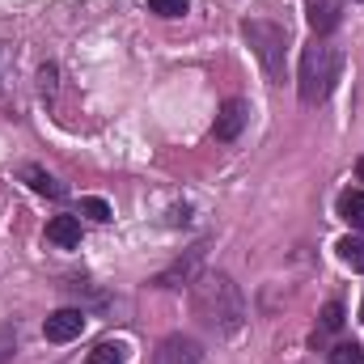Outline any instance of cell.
Listing matches in <instances>:
<instances>
[{"instance_id": "4fadbf2b", "label": "cell", "mask_w": 364, "mask_h": 364, "mask_svg": "<svg viewBox=\"0 0 364 364\" xmlns=\"http://www.w3.org/2000/svg\"><path fill=\"white\" fill-rule=\"evenodd\" d=\"M81 212H85L90 220H97V225H106V220H110V203H106V199H97V195H85V199H81Z\"/></svg>"}, {"instance_id": "5b68a950", "label": "cell", "mask_w": 364, "mask_h": 364, "mask_svg": "<svg viewBox=\"0 0 364 364\" xmlns=\"http://www.w3.org/2000/svg\"><path fill=\"white\" fill-rule=\"evenodd\" d=\"M81 331H85V314H81V309H55V314H47V322H43L47 343H68V339H77Z\"/></svg>"}, {"instance_id": "6da1fadb", "label": "cell", "mask_w": 364, "mask_h": 364, "mask_svg": "<svg viewBox=\"0 0 364 364\" xmlns=\"http://www.w3.org/2000/svg\"><path fill=\"white\" fill-rule=\"evenodd\" d=\"M191 305L199 314L203 326H212L216 335H237L242 322H246V305H242V292L229 275L220 272H208L195 279L191 288Z\"/></svg>"}, {"instance_id": "ac0fdd59", "label": "cell", "mask_w": 364, "mask_h": 364, "mask_svg": "<svg viewBox=\"0 0 364 364\" xmlns=\"http://www.w3.org/2000/svg\"><path fill=\"white\" fill-rule=\"evenodd\" d=\"M38 81H43V93H51V90H55V68L47 64V68L38 73Z\"/></svg>"}, {"instance_id": "5bb4252c", "label": "cell", "mask_w": 364, "mask_h": 364, "mask_svg": "<svg viewBox=\"0 0 364 364\" xmlns=\"http://www.w3.org/2000/svg\"><path fill=\"white\" fill-rule=\"evenodd\" d=\"M149 9H153L157 17H182L191 4H186V0H149Z\"/></svg>"}, {"instance_id": "277c9868", "label": "cell", "mask_w": 364, "mask_h": 364, "mask_svg": "<svg viewBox=\"0 0 364 364\" xmlns=\"http://www.w3.org/2000/svg\"><path fill=\"white\" fill-rule=\"evenodd\" d=\"M246 123H250V106H246L242 97H229V102L220 106L216 123H212V136L229 144V140H237V136H242V127H246Z\"/></svg>"}, {"instance_id": "9c48e42d", "label": "cell", "mask_w": 364, "mask_h": 364, "mask_svg": "<svg viewBox=\"0 0 364 364\" xmlns=\"http://www.w3.org/2000/svg\"><path fill=\"white\" fill-rule=\"evenodd\" d=\"M21 178L30 182V191H38V195H47V199H60V195H64V186L51 178L47 170H38V166H26V170H21Z\"/></svg>"}, {"instance_id": "2e32d148", "label": "cell", "mask_w": 364, "mask_h": 364, "mask_svg": "<svg viewBox=\"0 0 364 364\" xmlns=\"http://www.w3.org/2000/svg\"><path fill=\"white\" fill-rule=\"evenodd\" d=\"M13 352H17V331L13 326H0V364L13 360Z\"/></svg>"}, {"instance_id": "8992f818", "label": "cell", "mask_w": 364, "mask_h": 364, "mask_svg": "<svg viewBox=\"0 0 364 364\" xmlns=\"http://www.w3.org/2000/svg\"><path fill=\"white\" fill-rule=\"evenodd\" d=\"M199 360H203V352H199V343L186 339V335H170V339L153 352V364H199Z\"/></svg>"}, {"instance_id": "ba28073f", "label": "cell", "mask_w": 364, "mask_h": 364, "mask_svg": "<svg viewBox=\"0 0 364 364\" xmlns=\"http://www.w3.org/2000/svg\"><path fill=\"white\" fill-rule=\"evenodd\" d=\"M47 242L73 250V246L81 242V220H77V216H51V220H47Z\"/></svg>"}, {"instance_id": "7c38bea8", "label": "cell", "mask_w": 364, "mask_h": 364, "mask_svg": "<svg viewBox=\"0 0 364 364\" xmlns=\"http://www.w3.org/2000/svg\"><path fill=\"white\" fill-rule=\"evenodd\" d=\"M85 364H127V348L123 343H97L85 356Z\"/></svg>"}, {"instance_id": "7a4b0ae2", "label": "cell", "mask_w": 364, "mask_h": 364, "mask_svg": "<svg viewBox=\"0 0 364 364\" xmlns=\"http://www.w3.org/2000/svg\"><path fill=\"white\" fill-rule=\"evenodd\" d=\"M339 73H343V55H339V47H331V43H309L305 51H301V73H296V90H301V102L305 106H318V102H326L331 90H335V81H339Z\"/></svg>"}, {"instance_id": "3957f363", "label": "cell", "mask_w": 364, "mask_h": 364, "mask_svg": "<svg viewBox=\"0 0 364 364\" xmlns=\"http://www.w3.org/2000/svg\"><path fill=\"white\" fill-rule=\"evenodd\" d=\"M242 34H246V43L255 47L263 73H267L272 81H284V47H288V30L275 26V21H263V17H246V21H242Z\"/></svg>"}, {"instance_id": "e0dca14e", "label": "cell", "mask_w": 364, "mask_h": 364, "mask_svg": "<svg viewBox=\"0 0 364 364\" xmlns=\"http://www.w3.org/2000/svg\"><path fill=\"white\" fill-rule=\"evenodd\" d=\"M339 326H343V305L331 301V305L322 309V331H339Z\"/></svg>"}, {"instance_id": "8fae6325", "label": "cell", "mask_w": 364, "mask_h": 364, "mask_svg": "<svg viewBox=\"0 0 364 364\" xmlns=\"http://www.w3.org/2000/svg\"><path fill=\"white\" fill-rule=\"evenodd\" d=\"M339 259L352 267V272H364V237H339Z\"/></svg>"}, {"instance_id": "52a82bcc", "label": "cell", "mask_w": 364, "mask_h": 364, "mask_svg": "<svg viewBox=\"0 0 364 364\" xmlns=\"http://www.w3.org/2000/svg\"><path fill=\"white\" fill-rule=\"evenodd\" d=\"M305 17L318 34H335L343 21V0H305Z\"/></svg>"}, {"instance_id": "30bf717a", "label": "cell", "mask_w": 364, "mask_h": 364, "mask_svg": "<svg viewBox=\"0 0 364 364\" xmlns=\"http://www.w3.org/2000/svg\"><path fill=\"white\" fill-rule=\"evenodd\" d=\"M339 216L352 225V229H364V191H348L339 199Z\"/></svg>"}, {"instance_id": "9a60e30c", "label": "cell", "mask_w": 364, "mask_h": 364, "mask_svg": "<svg viewBox=\"0 0 364 364\" xmlns=\"http://www.w3.org/2000/svg\"><path fill=\"white\" fill-rule=\"evenodd\" d=\"M331 364H364V356H360L356 343H339V348L331 352Z\"/></svg>"}, {"instance_id": "d6986e66", "label": "cell", "mask_w": 364, "mask_h": 364, "mask_svg": "<svg viewBox=\"0 0 364 364\" xmlns=\"http://www.w3.org/2000/svg\"><path fill=\"white\" fill-rule=\"evenodd\" d=\"M360 178H364V161H360Z\"/></svg>"}]
</instances>
